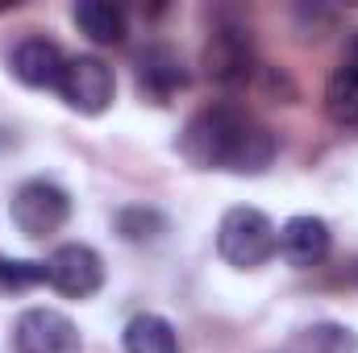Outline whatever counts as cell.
<instances>
[{
	"mask_svg": "<svg viewBox=\"0 0 358 353\" xmlns=\"http://www.w3.org/2000/svg\"><path fill=\"white\" fill-rule=\"evenodd\" d=\"M275 133L246 117L234 104L200 108L187 129L179 133V154L200 171H229V175H263L275 163Z\"/></svg>",
	"mask_w": 358,
	"mask_h": 353,
	"instance_id": "obj_1",
	"label": "cell"
},
{
	"mask_svg": "<svg viewBox=\"0 0 358 353\" xmlns=\"http://www.w3.org/2000/svg\"><path fill=\"white\" fill-rule=\"evenodd\" d=\"M217 254L238 270H255L279 254V233L267 212L259 208H229L217 225Z\"/></svg>",
	"mask_w": 358,
	"mask_h": 353,
	"instance_id": "obj_2",
	"label": "cell"
},
{
	"mask_svg": "<svg viewBox=\"0 0 358 353\" xmlns=\"http://www.w3.org/2000/svg\"><path fill=\"white\" fill-rule=\"evenodd\" d=\"M8 216L17 225L21 237L29 241H42L50 233H59L71 216V195L50 183V179H25L17 191H13V204H8Z\"/></svg>",
	"mask_w": 358,
	"mask_h": 353,
	"instance_id": "obj_3",
	"label": "cell"
},
{
	"mask_svg": "<svg viewBox=\"0 0 358 353\" xmlns=\"http://www.w3.org/2000/svg\"><path fill=\"white\" fill-rule=\"evenodd\" d=\"M13 353H84V337L59 308H25L13 320Z\"/></svg>",
	"mask_w": 358,
	"mask_h": 353,
	"instance_id": "obj_4",
	"label": "cell"
},
{
	"mask_svg": "<svg viewBox=\"0 0 358 353\" xmlns=\"http://www.w3.org/2000/svg\"><path fill=\"white\" fill-rule=\"evenodd\" d=\"M59 96L67 100V108H76V112H84V117H96V112H104V108L113 104V96H117V75H113V67H108L104 59H96V54H76V59H67V67H63Z\"/></svg>",
	"mask_w": 358,
	"mask_h": 353,
	"instance_id": "obj_5",
	"label": "cell"
},
{
	"mask_svg": "<svg viewBox=\"0 0 358 353\" xmlns=\"http://www.w3.org/2000/svg\"><path fill=\"white\" fill-rule=\"evenodd\" d=\"M46 283L67 299H88L104 283V262L84 241H67L46 258Z\"/></svg>",
	"mask_w": 358,
	"mask_h": 353,
	"instance_id": "obj_6",
	"label": "cell"
},
{
	"mask_svg": "<svg viewBox=\"0 0 358 353\" xmlns=\"http://www.w3.org/2000/svg\"><path fill=\"white\" fill-rule=\"evenodd\" d=\"M204 71H208V80H217L225 88H238L255 71L250 33L242 25H217L208 33V46H204Z\"/></svg>",
	"mask_w": 358,
	"mask_h": 353,
	"instance_id": "obj_7",
	"label": "cell"
},
{
	"mask_svg": "<svg viewBox=\"0 0 358 353\" xmlns=\"http://www.w3.org/2000/svg\"><path fill=\"white\" fill-rule=\"evenodd\" d=\"M134 75H138V91H142L150 104H167L176 91L187 88L183 59H179L171 46H163V42H150L146 50H138Z\"/></svg>",
	"mask_w": 358,
	"mask_h": 353,
	"instance_id": "obj_8",
	"label": "cell"
},
{
	"mask_svg": "<svg viewBox=\"0 0 358 353\" xmlns=\"http://www.w3.org/2000/svg\"><path fill=\"white\" fill-rule=\"evenodd\" d=\"M63 67H67V54L50 38H42V33H29V38H21L8 50V71L25 88H59Z\"/></svg>",
	"mask_w": 358,
	"mask_h": 353,
	"instance_id": "obj_9",
	"label": "cell"
},
{
	"mask_svg": "<svg viewBox=\"0 0 358 353\" xmlns=\"http://www.w3.org/2000/svg\"><path fill=\"white\" fill-rule=\"evenodd\" d=\"M334 250V233L321 216H292L283 229H279V254L292 266L308 270V266H321Z\"/></svg>",
	"mask_w": 358,
	"mask_h": 353,
	"instance_id": "obj_10",
	"label": "cell"
},
{
	"mask_svg": "<svg viewBox=\"0 0 358 353\" xmlns=\"http://www.w3.org/2000/svg\"><path fill=\"white\" fill-rule=\"evenodd\" d=\"M121 341H125V353H179L176 329H171V320L159 316V312H138V316L125 324Z\"/></svg>",
	"mask_w": 358,
	"mask_h": 353,
	"instance_id": "obj_11",
	"label": "cell"
},
{
	"mask_svg": "<svg viewBox=\"0 0 358 353\" xmlns=\"http://www.w3.org/2000/svg\"><path fill=\"white\" fill-rule=\"evenodd\" d=\"M71 17H76L80 33H88L96 46H117V42H125V13H121L117 4H108V0H80V4L71 8Z\"/></svg>",
	"mask_w": 358,
	"mask_h": 353,
	"instance_id": "obj_12",
	"label": "cell"
},
{
	"mask_svg": "<svg viewBox=\"0 0 358 353\" xmlns=\"http://www.w3.org/2000/svg\"><path fill=\"white\" fill-rule=\"evenodd\" d=\"M325 112L334 125L342 129H358V80L350 71H334L329 84H325Z\"/></svg>",
	"mask_w": 358,
	"mask_h": 353,
	"instance_id": "obj_13",
	"label": "cell"
},
{
	"mask_svg": "<svg viewBox=\"0 0 358 353\" xmlns=\"http://www.w3.org/2000/svg\"><path fill=\"white\" fill-rule=\"evenodd\" d=\"M113 229H117L125 241L146 246V241H159V237L167 233V220H163V212H155V208H146V204H134V208H121V212L113 216Z\"/></svg>",
	"mask_w": 358,
	"mask_h": 353,
	"instance_id": "obj_14",
	"label": "cell"
},
{
	"mask_svg": "<svg viewBox=\"0 0 358 353\" xmlns=\"http://www.w3.org/2000/svg\"><path fill=\"white\" fill-rule=\"evenodd\" d=\"M308 353H358V337L342 324H313L304 329Z\"/></svg>",
	"mask_w": 358,
	"mask_h": 353,
	"instance_id": "obj_15",
	"label": "cell"
},
{
	"mask_svg": "<svg viewBox=\"0 0 358 353\" xmlns=\"http://www.w3.org/2000/svg\"><path fill=\"white\" fill-rule=\"evenodd\" d=\"M46 283V262H25V258H0V291H29Z\"/></svg>",
	"mask_w": 358,
	"mask_h": 353,
	"instance_id": "obj_16",
	"label": "cell"
},
{
	"mask_svg": "<svg viewBox=\"0 0 358 353\" xmlns=\"http://www.w3.org/2000/svg\"><path fill=\"white\" fill-rule=\"evenodd\" d=\"M342 71H350V75L358 80V33L350 38V42H346V59H342Z\"/></svg>",
	"mask_w": 358,
	"mask_h": 353,
	"instance_id": "obj_17",
	"label": "cell"
}]
</instances>
